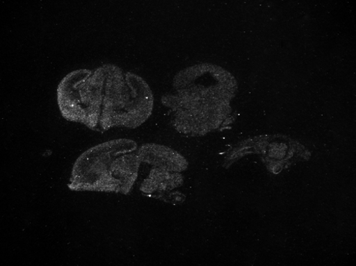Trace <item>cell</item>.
<instances>
[{"instance_id":"obj_1","label":"cell","mask_w":356,"mask_h":266,"mask_svg":"<svg viewBox=\"0 0 356 266\" xmlns=\"http://www.w3.org/2000/svg\"><path fill=\"white\" fill-rule=\"evenodd\" d=\"M56 96L66 120L102 133L136 129L148 120L154 106L153 92L142 77L109 64L70 72L59 83Z\"/></svg>"},{"instance_id":"obj_2","label":"cell","mask_w":356,"mask_h":266,"mask_svg":"<svg viewBox=\"0 0 356 266\" xmlns=\"http://www.w3.org/2000/svg\"><path fill=\"white\" fill-rule=\"evenodd\" d=\"M172 93L161 101L172 112L173 128L184 135H204L220 127L230 112L236 90L234 78L212 65H199L178 72Z\"/></svg>"},{"instance_id":"obj_5","label":"cell","mask_w":356,"mask_h":266,"mask_svg":"<svg viewBox=\"0 0 356 266\" xmlns=\"http://www.w3.org/2000/svg\"><path fill=\"white\" fill-rule=\"evenodd\" d=\"M184 183V176L181 173L152 167L149 174L142 182L140 190L146 196L162 199L165 194L181 187Z\"/></svg>"},{"instance_id":"obj_4","label":"cell","mask_w":356,"mask_h":266,"mask_svg":"<svg viewBox=\"0 0 356 266\" xmlns=\"http://www.w3.org/2000/svg\"><path fill=\"white\" fill-rule=\"evenodd\" d=\"M137 154L141 163L172 172L181 173L188 167L184 156L163 144H144L138 147Z\"/></svg>"},{"instance_id":"obj_3","label":"cell","mask_w":356,"mask_h":266,"mask_svg":"<svg viewBox=\"0 0 356 266\" xmlns=\"http://www.w3.org/2000/svg\"><path fill=\"white\" fill-rule=\"evenodd\" d=\"M138 149L137 142L127 138L91 147L76 160L69 189L75 192L129 194L141 165Z\"/></svg>"}]
</instances>
